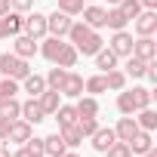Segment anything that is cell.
Masks as SVG:
<instances>
[{"label":"cell","mask_w":157,"mask_h":157,"mask_svg":"<svg viewBox=\"0 0 157 157\" xmlns=\"http://www.w3.org/2000/svg\"><path fill=\"white\" fill-rule=\"evenodd\" d=\"M28 74H31V68H28V59H19L16 52H6V56H0V77L25 80Z\"/></svg>","instance_id":"obj_1"},{"label":"cell","mask_w":157,"mask_h":157,"mask_svg":"<svg viewBox=\"0 0 157 157\" xmlns=\"http://www.w3.org/2000/svg\"><path fill=\"white\" fill-rule=\"evenodd\" d=\"M68 28H71V16H65L62 10H56L52 16H46V34H52V37H65Z\"/></svg>","instance_id":"obj_2"},{"label":"cell","mask_w":157,"mask_h":157,"mask_svg":"<svg viewBox=\"0 0 157 157\" xmlns=\"http://www.w3.org/2000/svg\"><path fill=\"white\" fill-rule=\"evenodd\" d=\"M132 22H136V34H139V37H151V34L157 31V13H154V10H142Z\"/></svg>","instance_id":"obj_3"},{"label":"cell","mask_w":157,"mask_h":157,"mask_svg":"<svg viewBox=\"0 0 157 157\" xmlns=\"http://www.w3.org/2000/svg\"><path fill=\"white\" fill-rule=\"evenodd\" d=\"M129 56H136L142 62H154L157 59V43L151 37H139V40H132V52Z\"/></svg>","instance_id":"obj_4"},{"label":"cell","mask_w":157,"mask_h":157,"mask_svg":"<svg viewBox=\"0 0 157 157\" xmlns=\"http://www.w3.org/2000/svg\"><path fill=\"white\" fill-rule=\"evenodd\" d=\"M108 49H111L117 59H120V56H129V52H132V34H126V28H123V31H114Z\"/></svg>","instance_id":"obj_5"},{"label":"cell","mask_w":157,"mask_h":157,"mask_svg":"<svg viewBox=\"0 0 157 157\" xmlns=\"http://www.w3.org/2000/svg\"><path fill=\"white\" fill-rule=\"evenodd\" d=\"M28 139H31V123H28V120H19V117H16V120L10 123V132H6V142H16V145H25Z\"/></svg>","instance_id":"obj_6"},{"label":"cell","mask_w":157,"mask_h":157,"mask_svg":"<svg viewBox=\"0 0 157 157\" xmlns=\"http://www.w3.org/2000/svg\"><path fill=\"white\" fill-rule=\"evenodd\" d=\"M62 96H68V99H80L83 96V77L80 74H65V83H62V90H59Z\"/></svg>","instance_id":"obj_7"},{"label":"cell","mask_w":157,"mask_h":157,"mask_svg":"<svg viewBox=\"0 0 157 157\" xmlns=\"http://www.w3.org/2000/svg\"><path fill=\"white\" fill-rule=\"evenodd\" d=\"M25 34H28V37H34V40L46 37V16H40V13L28 16V19H25Z\"/></svg>","instance_id":"obj_8"},{"label":"cell","mask_w":157,"mask_h":157,"mask_svg":"<svg viewBox=\"0 0 157 157\" xmlns=\"http://www.w3.org/2000/svg\"><path fill=\"white\" fill-rule=\"evenodd\" d=\"M37 40L34 37H28V34H16V56L19 59H31V56H37Z\"/></svg>","instance_id":"obj_9"},{"label":"cell","mask_w":157,"mask_h":157,"mask_svg":"<svg viewBox=\"0 0 157 157\" xmlns=\"http://www.w3.org/2000/svg\"><path fill=\"white\" fill-rule=\"evenodd\" d=\"M90 139H93V148H96L99 154H105V151H108V148H111V145L117 142L114 129H102V126H99V129H96V132H93Z\"/></svg>","instance_id":"obj_10"},{"label":"cell","mask_w":157,"mask_h":157,"mask_svg":"<svg viewBox=\"0 0 157 157\" xmlns=\"http://www.w3.org/2000/svg\"><path fill=\"white\" fill-rule=\"evenodd\" d=\"M80 16H83V25H90L93 31H96V28H105V10H102V6H96V3H93V6H83Z\"/></svg>","instance_id":"obj_11"},{"label":"cell","mask_w":157,"mask_h":157,"mask_svg":"<svg viewBox=\"0 0 157 157\" xmlns=\"http://www.w3.org/2000/svg\"><path fill=\"white\" fill-rule=\"evenodd\" d=\"M62 49H65V40H62V37H46L37 52H43V59H49V62H59Z\"/></svg>","instance_id":"obj_12"},{"label":"cell","mask_w":157,"mask_h":157,"mask_svg":"<svg viewBox=\"0 0 157 157\" xmlns=\"http://www.w3.org/2000/svg\"><path fill=\"white\" fill-rule=\"evenodd\" d=\"M19 117L28 120V123H40V120H46V114H43V108H40L37 99H28V102L22 105V114H19Z\"/></svg>","instance_id":"obj_13"},{"label":"cell","mask_w":157,"mask_h":157,"mask_svg":"<svg viewBox=\"0 0 157 157\" xmlns=\"http://www.w3.org/2000/svg\"><path fill=\"white\" fill-rule=\"evenodd\" d=\"M139 132V123H136V117L132 114H126V117H120V123H117V129H114V136L120 139V142H129L132 136Z\"/></svg>","instance_id":"obj_14"},{"label":"cell","mask_w":157,"mask_h":157,"mask_svg":"<svg viewBox=\"0 0 157 157\" xmlns=\"http://www.w3.org/2000/svg\"><path fill=\"white\" fill-rule=\"evenodd\" d=\"M126 145H129V151H132V154H145V151H151V148H154V139H151V132L139 129V132H136Z\"/></svg>","instance_id":"obj_15"},{"label":"cell","mask_w":157,"mask_h":157,"mask_svg":"<svg viewBox=\"0 0 157 157\" xmlns=\"http://www.w3.org/2000/svg\"><path fill=\"white\" fill-rule=\"evenodd\" d=\"M62 93L59 90H43L40 96H37V102H40V108H43V114H56V108L62 105V99H59Z\"/></svg>","instance_id":"obj_16"},{"label":"cell","mask_w":157,"mask_h":157,"mask_svg":"<svg viewBox=\"0 0 157 157\" xmlns=\"http://www.w3.org/2000/svg\"><path fill=\"white\" fill-rule=\"evenodd\" d=\"M65 151H68V145L62 142V136H59V132H52V136H46V139H43V154H46V157H62Z\"/></svg>","instance_id":"obj_17"},{"label":"cell","mask_w":157,"mask_h":157,"mask_svg":"<svg viewBox=\"0 0 157 157\" xmlns=\"http://www.w3.org/2000/svg\"><path fill=\"white\" fill-rule=\"evenodd\" d=\"M90 34H93V28H90V25H83V22H71V28H68V34H65V37H71V46H77V43H83Z\"/></svg>","instance_id":"obj_18"},{"label":"cell","mask_w":157,"mask_h":157,"mask_svg":"<svg viewBox=\"0 0 157 157\" xmlns=\"http://www.w3.org/2000/svg\"><path fill=\"white\" fill-rule=\"evenodd\" d=\"M74 108H77V117H96V114H99V102H96V96H86V99L80 96Z\"/></svg>","instance_id":"obj_19"},{"label":"cell","mask_w":157,"mask_h":157,"mask_svg":"<svg viewBox=\"0 0 157 157\" xmlns=\"http://www.w3.org/2000/svg\"><path fill=\"white\" fill-rule=\"evenodd\" d=\"M102 46H105V40H102V37H99V34L93 31V34H90V37H86L83 43H77L74 49H77V52H83V56H96V52H99Z\"/></svg>","instance_id":"obj_20"},{"label":"cell","mask_w":157,"mask_h":157,"mask_svg":"<svg viewBox=\"0 0 157 157\" xmlns=\"http://www.w3.org/2000/svg\"><path fill=\"white\" fill-rule=\"evenodd\" d=\"M19 114H22V102H16V96H10V99H0V117L16 120Z\"/></svg>","instance_id":"obj_21"},{"label":"cell","mask_w":157,"mask_h":157,"mask_svg":"<svg viewBox=\"0 0 157 157\" xmlns=\"http://www.w3.org/2000/svg\"><path fill=\"white\" fill-rule=\"evenodd\" d=\"M126 22H129V19H126L117 6H114V10H105V25H108L111 31H123V28H126Z\"/></svg>","instance_id":"obj_22"},{"label":"cell","mask_w":157,"mask_h":157,"mask_svg":"<svg viewBox=\"0 0 157 157\" xmlns=\"http://www.w3.org/2000/svg\"><path fill=\"white\" fill-rule=\"evenodd\" d=\"M22 83H25V93H31V99H37V96L46 90V80H43L40 74H28Z\"/></svg>","instance_id":"obj_23"},{"label":"cell","mask_w":157,"mask_h":157,"mask_svg":"<svg viewBox=\"0 0 157 157\" xmlns=\"http://www.w3.org/2000/svg\"><path fill=\"white\" fill-rule=\"evenodd\" d=\"M56 120H59V126L77 123V108H74V105H59V108H56Z\"/></svg>","instance_id":"obj_24"},{"label":"cell","mask_w":157,"mask_h":157,"mask_svg":"<svg viewBox=\"0 0 157 157\" xmlns=\"http://www.w3.org/2000/svg\"><path fill=\"white\" fill-rule=\"evenodd\" d=\"M136 123H139V129L151 132V129L157 126V111H151V105H148V108H142V111H139V117H136Z\"/></svg>","instance_id":"obj_25"},{"label":"cell","mask_w":157,"mask_h":157,"mask_svg":"<svg viewBox=\"0 0 157 157\" xmlns=\"http://www.w3.org/2000/svg\"><path fill=\"white\" fill-rule=\"evenodd\" d=\"M62 142L68 145V148H77V145H80L83 142V136H80V129H77V123H71V126H62Z\"/></svg>","instance_id":"obj_26"},{"label":"cell","mask_w":157,"mask_h":157,"mask_svg":"<svg viewBox=\"0 0 157 157\" xmlns=\"http://www.w3.org/2000/svg\"><path fill=\"white\" fill-rule=\"evenodd\" d=\"M96 68H102V71H111V68H117V56L111 52V49H99L96 52Z\"/></svg>","instance_id":"obj_27"},{"label":"cell","mask_w":157,"mask_h":157,"mask_svg":"<svg viewBox=\"0 0 157 157\" xmlns=\"http://www.w3.org/2000/svg\"><path fill=\"white\" fill-rule=\"evenodd\" d=\"M117 108H120V114H136V111H139V105H136V99H132V90H123V93L117 96Z\"/></svg>","instance_id":"obj_28"},{"label":"cell","mask_w":157,"mask_h":157,"mask_svg":"<svg viewBox=\"0 0 157 157\" xmlns=\"http://www.w3.org/2000/svg\"><path fill=\"white\" fill-rule=\"evenodd\" d=\"M3 22H6L10 34H22V31H25V16H22V13H16V10H13V13H6V16H3Z\"/></svg>","instance_id":"obj_29"},{"label":"cell","mask_w":157,"mask_h":157,"mask_svg":"<svg viewBox=\"0 0 157 157\" xmlns=\"http://www.w3.org/2000/svg\"><path fill=\"white\" fill-rule=\"evenodd\" d=\"M65 74H68V68H52L43 80H46V90H62V83H65Z\"/></svg>","instance_id":"obj_30"},{"label":"cell","mask_w":157,"mask_h":157,"mask_svg":"<svg viewBox=\"0 0 157 157\" xmlns=\"http://www.w3.org/2000/svg\"><path fill=\"white\" fill-rule=\"evenodd\" d=\"M105 83H108V90H123L126 86V74L111 68V71H105Z\"/></svg>","instance_id":"obj_31"},{"label":"cell","mask_w":157,"mask_h":157,"mask_svg":"<svg viewBox=\"0 0 157 157\" xmlns=\"http://www.w3.org/2000/svg\"><path fill=\"white\" fill-rule=\"evenodd\" d=\"M145 68H148V62H142V59H136V56H126V71H123V74H129V77H145Z\"/></svg>","instance_id":"obj_32"},{"label":"cell","mask_w":157,"mask_h":157,"mask_svg":"<svg viewBox=\"0 0 157 157\" xmlns=\"http://www.w3.org/2000/svg\"><path fill=\"white\" fill-rule=\"evenodd\" d=\"M117 10H120V13H123V16L132 22V19L142 13V3H139V0H120V3H117Z\"/></svg>","instance_id":"obj_33"},{"label":"cell","mask_w":157,"mask_h":157,"mask_svg":"<svg viewBox=\"0 0 157 157\" xmlns=\"http://www.w3.org/2000/svg\"><path fill=\"white\" fill-rule=\"evenodd\" d=\"M83 90H86V93H93V96L105 93V90H108V83H105V74H99V77H90V80L83 83Z\"/></svg>","instance_id":"obj_34"},{"label":"cell","mask_w":157,"mask_h":157,"mask_svg":"<svg viewBox=\"0 0 157 157\" xmlns=\"http://www.w3.org/2000/svg\"><path fill=\"white\" fill-rule=\"evenodd\" d=\"M19 93V80H13V77H0V99H10Z\"/></svg>","instance_id":"obj_35"},{"label":"cell","mask_w":157,"mask_h":157,"mask_svg":"<svg viewBox=\"0 0 157 157\" xmlns=\"http://www.w3.org/2000/svg\"><path fill=\"white\" fill-rule=\"evenodd\" d=\"M151 96H154L151 90H145V86H132V99H136V105H139V111L151 105Z\"/></svg>","instance_id":"obj_36"},{"label":"cell","mask_w":157,"mask_h":157,"mask_svg":"<svg viewBox=\"0 0 157 157\" xmlns=\"http://www.w3.org/2000/svg\"><path fill=\"white\" fill-rule=\"evenodd\" d=\"M77 129H80V136H93L99 129V120L96 117H77Z\"/></svg>","instance_id":"obj_37"},{"label":"cell","mask_w":157,"mask_h":157,"mask_svg":"<svg viewBox=\"0 0 157 157\" xmlns=\"http://www.w3.org/2000/svg\"><path fill=\"white\" fill-rule=\"evenodd\" d=\"M59 10H62L65 16H80V13H83V0H62Z\"/></svg>","instance_id":"obj_38"},{"label":"cell","mask_w":157,"mask_h":157,"mask_svg":"<svg viewBox=\"0 0 157 157\" xmlns=\"http://www.w3.org/2000/svg\"><path fill=\"white\" fill-rule=\"evenodd\" d=\"M105 154H108V157H132L129 145H126V142H120V139H117V142H114V145H111V148H108Z\"/></svg>","instance_id":"obj_39"},{"label":"cell","mask_w":157,"mask_h":157,"mask_svg":"<svg viewBox=\"0 0 157 157\" xmlns=\"http://www.w3.org/2000/svg\"><path fill=\"white\" fill-rule=\"evenodd\" d=\"M10 6H13L16 13H28V10L34 6V0H10Z\"/></svg>","instance_id":"obj_40"},{"label":"cell","mask_w":157,"mask_h":157,"mask_svg":"<svg viewBox=\"0 0 157 157\" xmlns=\"http://www.w3.org/2000/svg\"><path fill=\"white\" fill-rule=\"evenodd\" d=\"M25 145H28V148H31V151H34L37 157H43V139H34V136H31V139H28Z\"/></svg>","instance_id":"obj_41"},{"label":"cell","mask_w":157,"mask_h":157,"mask_svg":"<svg viewBox=\"0 0 157 157\" xmlns=\"http://www.w3.org/2000/svg\"><path fill=\"white\" fill-rule=\"evenodd\" d=\"M13 157H37V154H34V151H31L28 145H22V148H19V151H16Z\"/></svg>","instance_id":"obj_42"},{"label":"cell","mask_w":157,"mask_h":157,"mask_svg":"<svg viewBox=\"0 0 157 157\" xmlns=\"http://www.w3.org/2000/svg\"><path fill=\"white\" fill-rule=\"evenodd\" d=\"M10 123H13V120H6V117H0V139H6V132H10Z\"/></svg>","instance_id":"obj_43"},{"label":"cell","mask_w":157,"mask_h":157,"mask_svg":"<svg viewBox=\"0 0 157 157\" xmlns=\"http://www.w3.org/2000/svg\"><path fill=\"white\" fill-rule=\"evenodd\" d=\"M3 37H10V28H6V22H3V16H0V40Z\"/></svg>","instance_id":"obj_44"},{"label":"cell","mask_w":157,"mask_h":157,"mask_svg":"<svg viewBox=\"0 0 157 157\" xmlns=\"http://www.w3.org/2000/svg\"><path fill=\"white\" fill-rule=\"evenodd\" d=\"M139 3H142V10H154V6H157V0H139Z\"/></svg>","instance_id":"obj_45"},{"label":"cell","mask_w":157,"mask_h":157,"mask_svg":"<svg viewBox=\"0 0 157 157\" xmlns=\"http://www.w3.org/2000/svg\"><path fill=\"white\" fill-rule=\"evenodd\" d=\"M10 13V0H0V16H6Z\"/></svg>","instance_id":"obj_46"},{"label":"cell","mask_w":157,"mask_h":157,"mask_svg":"<svg viewBox=\"0 0 157 157\" xmlns=\"http://www.w3.org/2000/svg\"><path fill=\"white\" fill-rule=\"evenodd\" d=\"M0 157H13V154H10V148H0Z\"/></svg>","instance_id":"obj_47"},{"label":"cell","mask_w":157,"mask_h":157,"mask_svg":"<svg viewBox=\"0 0 157 157\" xmlns=\"http://www.w3.org/2000/svg\"><path fill=\"white\" fill-rule=\"evenodd\" d=\"M142 157H157V151H154V148H151V151H145V154H142Z\"/></svg>","instance_id":"obj_48"},{"label":"cell","mask_w":157,"mask_h":157,"mask_svg":"<svg viewBox=\"0 0 157 157\" xmlns=\"http://www.w3.org/2000/svg\"><path fill=\"white\" fill-rule=\"evenodd\" d=\"M62 157H80V154H74V151H65V154H62Z\"/></svg>","instance_id":"obj_49"},{"label":"cell","mask_w":157,"mask_h":157,"mask_svg":"<svg viewBox=\"0 0 157 157\" xmlns=\"http://www.w3.org/2000/svg\"><path fill=\"white\" fill-rule=\"evenodd\" d=\"M108 3H120V0H108Z\"/></svg>","instance_id":"obj_50"},{"label":"cell","mask_w":157,"mask_h":157,"mask_svg":"<svg viewBox=\"0 0 157 157\" xmlns=\"http://www.w3.org/2000/svg\"><path fill=\"white\" fill-rule=\"evenodd\" d=\"M59 3H62V0H59Z\"/></svg>","instance_id":"obj_51"},{"label":"cell","mask_w":157,"mask_h":157,"mask_svg":"<svg viewBox=\"0 0 157 157\" xmlns=\"http://www.w3.org/2000/svg\"><path fill=\"white\" fill-rule=\"evenodd\" d=\"M43 157H46V154H43Z\"/></svg>","instance_id":"obj_52"}]
</instances>
